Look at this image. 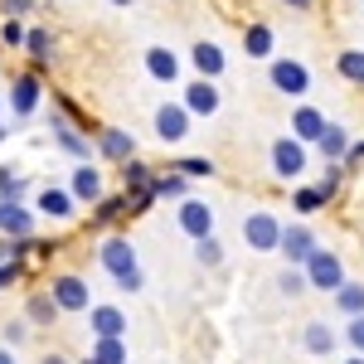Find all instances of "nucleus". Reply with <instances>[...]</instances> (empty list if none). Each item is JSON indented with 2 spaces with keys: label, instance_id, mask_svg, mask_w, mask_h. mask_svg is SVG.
Returning a JSON list of instances; mask_svg holds the SVG:
<instances>
[{
  "label": "nucleus",
  "instance_id": "obj_1",
  "mask_svg": "<svg viewBox=\"0 0 364 364\" xmlns=\"http://www.w3.org/2000/svg\"><path fill=\"white\" fill-rule=\"evenodd\" d=\"M44 97H49L44 73H39V68H20V73L10 78V92H5V112L15 117V122H29V117L44 107Z\"/></svg>",
  "mask_w": 364,
  "mask_h": 364
},
{
  "label": "nucleus",
  "instance_id": "obj_2",
  "mask_svg": "<svg viewBox=\"0 0 364 364\" xmlns=\"http://www.w3.org/2000/svg\"><path fill=\"white\" fill-rule=\"evenodd\" d=\"M306 161H311V146H306V141H296L291 132L267 146V166H272V175L287 180V185H296V180L306 175Z\"/></svg>",
  "mask_w": 364,
  "mask_h": 364
},
{
  "label": "nucleus",
  "instance_id": "obj_3",
  "mask_svg": "<svg viewBox=\"0 0 364 364\" xmlns=\"http://www.w3.org/2000/svg\"><path fill=\"white\" fill-rule=\"evenodd\" d=\"M49 296L58 301L63 316H87V306H92V287H87L83 272H54L49 277Z\"/></svg>",
  "mask_w": 364,
  "mask_h": 364
},
{
  "label": "nucleus",
  "instance_id": "obj_4",
  "mask_svg": "<svg viewBox=\"0 0 364 364\" xmlns=\"http://www.w3.org/2000/svg\"><path fill=\"white\" fill-rule=\"evenodd\" d=\"M190 127H195V117H190V107L175 97V102H161L156 112H151V132H156V141L161 146H180V141H190Z\"/></svg>",
  "mask_w": 364,
  "mask_h": 364
},
{
  "label": "nucleus",
  "instance_id": "obj_5",
  "mask_svg": "<svg viewBox=\"0 0 364 364\" xmlns=\"http://www.w3.org/2000/svg\"><path fill=\"white\" fill-rule=\"evenodd\" d=\"M316 248H321V238H316V228H311L306 219H291V224H282L277 257L287 262V267H306Z\"/></svg>",
  "mask_w": 364,
  "mask_h": 364
},
{
  "label": "nucleus",
  "instance_id": "obj_6",
  "mask_svg": "<svg viewBox=\"0 0 364 364\" xmlns=\"http://www.w3.org/2000/svg\"><path fill=\"white\" fill-rule=\"evenodd\" d=\"M175 228H180L190 243H195V238H209V233H219L214 204H209V199H199V195L180 199V204H175Z\"/></svg>",
  "mask_w": 364,
  "mask_h": 364
},
{
  "label": "nucleus",
  "instance_id": "obj_7",
  "mask_svg": "<svg viewBox=\"0 0 364 364\" xmlns=\"http://www.w3.org/2000/svg\"><path fill=\"white\" fill-rule=\"evenodd\" d=\"M282 214H272V209H252L248 219H243V243H248V252H277V243H282Z\"/></svg>",
  "mask_w": 364,
  "mask_h": 364
},
{
  "label": "nucleus",
  "instance_id": "obj_8",
  "mask_svg": "<svg viewBox=\"0 0 364 364\" xmlns=\"http://www.w3.org/2000/svg\"><path fill=\"white\" fill-rule=\"evenodd\" d=\"M267 83H272V92H282V97H306L311 92V68L301 63V58H267Z\"/></svg>",
  "mask_w": 364,
  "mask_h": 364
},
{
  "label": "nucleus",
  "instance_id": "obj_9",
  "mask_svg": "<svg viewBox=\"0 0 364 364\" xmlns=\"http://www.w3.org/2000/svg\"><path fill=\"white\" fill-rule=\"evenodd\" d=\"M97 262H102V272L107 277H127V272H136L141 257H136V243L127 238V233H102V243H97Z\"/></svg>",
  "mask_w": 364,
  "mask_h": 364
},
{
  "label": "nucleus",
  "instance_id": "obj_10",
  "mask_svg": "<svg viewBox=\"0 0 364 364\" xmlns=\"http://www.w3.org/2000/svg\"><path fill=\"white\" fill-rule=\"evenodd\" d=\"M301 272H306L311 291H326V296H331L340 282L350 277V272H345V257H340L336 248H316V252H311V262L301 267Z\"/></svg>",
  "mask_w": 364,
  "mask_h": 364
},
{
  "label": "nucleus",
  "instance_id": "obj_11",
  "mask_svg": "<svg viewBox=\"0 0 364 364\" xmlns=\"http://www.w3.org/2000/svg\"><path fill=\"white\" fill-rule=\"evenodd\" d=\"M29 204H34V214H39V219H54V224H73V219H78V209H83L78 199L68 195V185H39Z\"/></svg>",
  "mask_w": 364,
  "mask_h": 364
},
{
  "label": "nucleus",
  "instance_id": "obj_12",
  "mask_svg": "<svg viewBox=\"0 0 364 364\" xmlns=\"http://www.w3.org/2000/svg\"><path fill=\"white\" fill-rule=\"evenodd\" d=\"M49 136H54V146L63 156H73V161H92V156H97V151H92V136H87L78 122H68L58 107L49 112Z\"/></svg>",
  "mask_w": 364,
  "mask_h": 364
},
{
  "label": "nucleus",
  "instance_id": "obj_13",
  "mask_svg": "<svg viewBox=\"0 0 364 364\" xmlns=\"http://www.w3.org/2000/svg\"><path fill=\"white\" fill-rule=\"evenodd\" d=\"M92 151H97V161H102V166H122V161L141 156L136 136H132L127 127H97V132H92Z\"/></svg>",
  "mask_w": 364,
  "mask_h": 364
},
{
  "label": "nucleus",
  "instance_id": "obj_14",
  "mask_svg": "<svg viewBox=\"0 0 364 364\" xmlns=\"http://www.w3.org/2000/svg\"><path fill=\"white\" fill-rule=\"evenodd\" d=\"M68 195L78 199L83 209H92L102 195H112V190H107V170L97 166V161H78V170L68 175Z\"/></svg>",
  "mask_w": 364,
  "mask_h": 364
},
{
  "label": "nucleus",
  "instance_id": "obj_15",
  "mask_svg": "<svg viewBox=\"0 0 364 364\" xmlns=\"http://www.w3.org/2000/svg\"><path fill=\"white\" fill-rule=\"evenodd\" d=\"M141 63H146V78H151V83H166V87L185 83V58L175 54L170 44H151V49L141 54Z\"/></svg>",
  "mask_w": 364,
  "mask_h": 364
},
{
  "label": "nucleus",
  "instance_id": "obj_16",
  "mask_svg": "<svg viewBox=\"0 0 364 364\" xmlns=\"http://www.w3.org/2000/svg\"><path fill=\"white\" fill-rule=\"evenodd\" d=\"M180 102L190 107V117H219L224 92H219L214 78H185V83H180Z\"/></svg>",
  "mask_w": 364,
  "mask_h": 364
},
{
  "label": "nucleus",
  "instance_id": "obj_17",
  "mask_svg": "<svg viewBox=\"0 0 364 364\" xmlns=\"http://www.w3.org/2000/svg\"><path fill=\"white\" fill-rule=\"evenodd\" d=\"M39 233V214L25 199H0V238H34Z\"/></svg>",
  "mask_w": 364,
  "mask_h": 364
},
{
  "label": "nucleus",
  "instance_id": "obj_18",
  "mask_svg": "<svg viewBox=\"0 0 364 364\" xmlns=\"http://www.w3.org/2000/svg\"><path fill=\"white\" fill-rule=\"evenodd\" d=\"M87 336H132V316L117 306V301H92L87 306Z\"/></svg>",
  "mask_w": 364,
  "mask_h": 364
},
{
  "label": "nucleus",
  "instance_id": "obj_19",
  "mask_svg": "<svg viewBox=\"0 0 364 364\" xmlns=\"http://www.w3.org/2000/svg\"><path fill=\"white\" fill-rule=\"evenodd\" d=\"M185 63L195 68V78H214V83H219L224 68H228V54H224V44H214V39H195Z\"/></svg>",
  "mask_w": 364,
  "mask_h": 364
},
{
  "label": "nucleus",
  "instance_id": "obj_20",
  "mask_svg": "<svg viewBox=\"0 0 364 364\" xmlns=\"http://www.w3.org/2000/svg\"><path fill=\"white\" fill-rule=\"evenodd\" d=\"M122 219H132V204H127V195L117 190V195H102L97 204H92L87 228H97V233H117V224H122Z\"/></svg>",
  "mask_w": 364,
  "mask_h": 364
},
{
  "label": "nucleus",
  "instance_id": "obj_21",
  "mask_svg": "<svg viewBox=\"0 0 364 364\" xmlns=\"http://www.w3.org/2000/svg\"><path fill=\"white\" fill-rule=\"evenodd\" d=\"M326 122H331V117L321 112L316 102H296V107H291V122H287V132H291L296 141H306V146H316V136L326 132Z\"/></svg>",
  "mask_w": 364,
  "mask_h": 364
},
{
  "label": "nucleus",
  "instance_id": "obj_22",
  "mask_svg": "<svg viewBox=\"0 0 364 364\" xmlns=\"http://www.w3.org/2000/svg\"><path fill=\"white\" fill-rule=\"evenodd\" d=\"M58 316H63V311H58V301L49 296V287H34V291L25 296V321L34 326V331H54Z\"/></svg>",
  "mask_w": 364,
  "mask_h": 364
},
{
  "label": "nucleus",
  "instance_id": "obj_23",
  "mask_svg": "<svg viewBox=\"0 0 364 364\" xmlns=\"http://www.w3.org/2000/svg\"><path fill=\"white\" fill-rule=\"evenodd\" d=\"M243 54L257 58V63H267V58L277 54V29L267 25V20H248V25H243Z\"/></svg>",
  "mask_w": 364,
  "mask_h": 364
},
{
  "label": "nucleus",
  "instance_id": "obj_24",
  "mask_svg": "<svg viewBox=\"0 0 364 364\" xmlns=\"http://www.w3.org/2000/svg\"><path fill=\"white\" fill-rule=\"evenodd\" d=\"M301 350L316 355V360H331L340 350V331L326 326V321H306V326H301Z\"/></svg>",
  "mask_w": 364,
  "mask_h": 364
},
{
  "label": "nucleus",
  "instance_id": "obj_25",
  "mask_svg": "<svg viewBox=\"0 0 364 364\" xmlns=\"http://www.w3.org/2000/svg\"><path fill=\"white\" fill-rule=\"evenodd\" d=\"M58 54V39H54V29L49 25H29V34H25V58H29V68H49V58Z\"/></svg>",
  "mask_w": 364,
  "mask_h": 364
},
{
  "label": "nucleus",
  "instance_id": "obj_26",
  "mask_svg": "<svg viewBox=\"0 0 364 364\" xmlns=\"http://www.w3.org/2000/svg\"><path fill=\"white\" fill-rule=\"evenodd\" d=\"M117 180H122V195H146V190H151V180H156V166H151V161H141V156H132V161H122V166H117Z\"/></svg>",
  "mask_w": 364,
  "mask_h": 364
},
{
  "label": "nucleus",
  "instance_id": "obj_27",
  "mask_svg": "<svg viewBox=\"0 0 364 364\" xmlns=\"http://www.w3.org/2000/svg\"><path fill=\"white\" fill-rule=\"evenodd\" d=\"M151 190H156V199H166V204H180V199L195 195V180H185L180 170H156Z\"/></svg>",
  "mask_w": 364,
  "mask_h": 364
},
{
  "label": "nucleus",
  "instance_id": "obj_28",
  "mask_svg": "<svg viewBox=\"0 0 364 364\" xmlns=\"http://www.w3.org/2000/svg\"><path fill=\"white\" fill-rule=\"evenodd\" d=\"M350 132L340 127V122H326V132L316 136V151H321V161H345V151H350Z\"/></svg>",
  "mask_w": 364,
  "mask_h": 364
},
{
  "label": "nucleus",
  "instance_id": "obj_29",
  "mask_svg": "<svg viewBox=\"0 0 364 364\" xmlns=\"http://www.w3.org/2000/svg\"><path fill=\"white\" fill-rule=\"evenodd\" d=\"M331 301H336V311L350 321V316H364V282H355V277H345L331 291Z\"/></svg>",
  "mask_w": 364,
  "mask_h": 364
},
{
  "label": "nucleus",
  "instance_id": "obj_30",
  "mask_svg": "<svg viewBox=\"0 0 364 364\" xmlns=\"http://www.w3.org/2000/svg\"><path fill=\"white\" fill-rule=\"evenodd\" d=\"M345 185H350V170H345V161H321V180H316V190L326 195V204H336Z\"/></svg>",
  "mask_w": 364,
  "mask_h": 364
},
{
  "label": "nucleus",
  "instance_id": "obj_31",
  "mask_svg": "<svg viewBox=\"0 0 364 364\" xmlns=\"http://www.w3.org/2000/svg\"><path fill=\"white\" fill-rule=\"evenodd\" d=\"M92 360H97V364H132L127 340H122V336H92Z\"/></svg>",
  "mask_w": 364,
  "mask_h": 364
},
{
  "label": "nucleus",
  "instance_id": "obj_32",
  "mask_svg": "<svg viewBox=\"0 0 364 364\" xmlns=\"http://www.w3.org/2000/svg\"><path fill=\"white\" fill-rule=\"evenodd\" d=\"M306 291H311L306 272H301V267H287V262H282V272H277V296H287V301H301Z\"/></svg>",
  "mask_w": 364,
  "mask_h": 364
},
{
  "label": "nucleus",
  "instance_id": "obj_33",
  "mask_svg": "<svg viewBox=\"0 0 364 364\" xmlns=\"http://www.w3.org/2000/svg\"><path fill=\"white\" fill-rule=\"evenodd\" d=\"M336 73L350 87H364V49H340L336 54Z\"/></svg>",
  "mask_w": 364,
  "mask_h": 364
},
{
  "label": "nucleus",
  "instance_id": "obj_34",
  "mask_svg": "<svg viewBox=\"0 0 364 364\" xmlns=\"http://www.w3.org/2000/svg\"><path fill=\"white\" fill-rule=\"evenodd\" d=\"M291 209H296V219H311V214L326 209V195L316 185H291Z\"/></svg>",
  "mask_w": 364,
  "mask_h": 364
},
{
  "label": "nucleus",
  "instance_id": "obj_35",
  "mask_svg": "<svg viewBox=\"0 0 364 364\" xmlns=\"http://www.w3.org/2000/svg\"><path fill=\"white\" fill-rule=\"evenodd\" d=\"M170 170H180L185 180H214V175H219V166H214L209 156H175Z\"/></svg>",
  "mask_w": 364,
  "mask_h": 364
},
{
  "label": "nucleus",
  "instance_id": "obj_36",
  "mask_svg": "<svg viewBox=\"0 0 364 364\" xmlns=\"http://www.w3.org/2000/svg\"><path fill=\"white\" fill-rule=\"evenodd\" d=\"M195 262L199 267H224V243H219V233H209V238H195Z\"/></svg>",
  "mask_w": 364,
  "mask_h": 364
},
{
  "label": "nucleus",
  "instance_id": "obj_37",
  "mask_svg": "<svg viewBox=\"0 0 364 364\" xmlns=\"http://www.w3.org/2000/svg\"><path fill=\"white\" fill-rule=\"evenodd\" d=\"M29 195V180L15 166H0V199H25Z\"/></svg>",
  "mask_w": 364,
  "mask_h": 364
},
{
  "label": "nucleus",
  "instance_id": "obj_38",
  "mask_svg": "<svg viewBox=\"0 0 364 364\" xmlns=\"http://www.w3.org/2000/svg\"><path fill=\"white\" fill-rule=\"evenodd\" d=\"M25 34H29L25 20H0V49H15V54H25Z\"/></svg>",
  "mask_w": 364,
  "mask_h": 364
},
{
  "label": "nucleus",
  "instance_id": "obj_39",
  "mask_svg": "<svg viewBox=\"0 0 364 364\" xmlns=\"http://www.w3.org/2000/svg\"><path fill=\"white\" fill-rule=\"evenodd\" d=\"M29 331H34V326H29L25 316H15V321H5V326H0V345H10V350H20V345L29 340Z\"/></svg>",
  "mask_w": 364,
  "mask_h": 364
},
{
  "label": "nucleus",
  "instance_id": "obj_40",
  "mask_svg": "<svg viewBox=\"0 0 364 364\" xmlns=\"http://www.w3.org/2000/svg\"><path fill=\"white\" fill-rule=\"evenodd\" d=\"M340 345H345L350 355H364V316H350V321H345V331H340Z\"/></svg>",
  "mask_w": 364,
  "mask_h": 364
},
{
  "label": "nucleus",
  "instance_id": "obj_41",
  "mask_svg": "<svg viewBox=\"0 0 364 364\" xmlns=\"http://www.w3.org/2000/svg\"><path fill=\"white\" fill-rule=\"evenodd\" d=\"M25 272H29V257H5V262H0V291H5V287H15Z\"/></svg>",
  "mask_w": 364,
  "mask_h": 364
},
{
  "label": "nucleus",
  "instance_id": "obj_42",
  "mask_svg": "<svg viewBox=\"0 0 364 364\" xmlns=\"http://www.w3.org/2000/svg\"><path fill=\"white\" fill-rule=\"evenodd\" d=\"M39 0H0V20H29Z\"/></svg>",
  "mask_w": 364,
  "mask_h": 364
},
{
  "label": "nucleus",
  "instance_id": "obj_43",
  "mask_svg": "<svg viewBox=\"0 0 364 364\" xmlns=\"http://www.w3.org/2000/svg\"><path fill=\"white\" fill-rule=\"evenodd\" d=\"M345 170H350V175H360V170H364V136L350 141V151H345Z\"/></svg>",
  "mask_w": 364,
  "mask_h": 364
},
{
  "label": "nucleus",
  "instance_id": "obj_44",
  "mask_svg": "<svg viewBox=\"0 0 364 364\" xmlns=\"http://www.w3.org/2000/svg\"><path fill=\"white\" fill-rule=\"evenodd\" d=\"M141 287H146V272H141V267H136V272H127V277H117V291H127V296H136Z\"/></svg>",
  "mask_w": 364,
  "mask_h": 364
},
{
  "label": "nucleus",
  "instance_id": "obj_45",
  "mask_svg": "<svg viewBox=\"0 0 364 364\" xmlns=\"http://www.w3.org/2000/svg\"><path fill=\"white\" fill-rule=\"evenodd\" d=\"M39 364H73V360H68L63 350H44V355H39Z\"/></svg>",
  "mask_w": 364,
  "mask_h": 364
},
{
  "label": "nucleus",
  "instance_id": "obj_46",
  "mask_svg": "<svg viewBox=\"0 0 364 364\" xmlns=\"http://www.w3.org/2000/svg\"><path fill=\"white\" fill-rule=\"evenodd\" d=\"M282 5H287V10H296V15H306V10L316 5V0H282Z\"/></svg>",
  "mask_w": 364,
  "mask_h": 364
},
{
  "label": "nucleus",
  "instance_id": "obj_47",
  "mask_svg": "<svg viewBox=\"0 0 364 364\" xmlns=\"http://www.w3.org/2000/svg\"><path fill=\"white\" fill-rule=\"evenodd\" d=\"M0 364H20V355H15L10 345H0Z\"/></svg>",
  "mask_w": 364,
  "mask_h": 364
},
{
  "label": "nucleus",
  "instance_id": "obj_48",
  "mask_svg": "<svg viewBox=\"0 0 364 364\" xmlns=\"http://www.w3.org/2000/svg\"><path fill=\"white\" fill-rule=\"evenodd\" d=\"M107 5H117V10H132V5H136V0H107Z\"/></svg>",
  "mask_w": 364,
  "mask_h": 364
},
{
  "label": "nucleus",
  "instance_id": "obj_49",
  "mask_svg": "<svg viewBox=\"0 0 364 364\" xmlns=\"http://www.w3.org/2000/svg\"><path fill=\"white\" fill-rule=\"evenodd\" d=\"M5 257H10V238H0V262H5Z\"/></svg>",
  "mask_w": 364,
  "mask_h": 364
},
{
  "label": "nucleus",
  "instance_id": "obj_50",
  "mask_svg": "<svg viewBox=\"0 0 364 364\" xmlns=\"http://www.w3.org/2000/svg\"><path fill=\"white\" fill-rule=\"evenodd\" d=\"M340 364H364V355H345V360H340Z\"/></svg>",
  "mask_w": 364,
  "mask_h": 364
},
{
  "label": "nucleus",
  "instance_id": "obj_51",
  "mask_svg": "<svg viewBox=\"0 0 364 364\" xmlns=\"http://www.w3.org/2000/svg\"><path fill=\"white\" fill-rule=\"evenodd\" d=\"M73 364H97V360H92V355H87V360H73Z\"/></svg>",
  "mask_w": 364,
  "mask_h": 364
},
{
  "label": "nucleus",
  "instance_id": "obj_52",
  "mask_svg": "<svg viewBox=\"0 0 364 364\" xmlns=\"http://www.w3.org/2000/svg\"><path fill=\"white\" fill-rule=\"evenodd\" d=\"M0 127H5V102H0Z\"/></svg>",
  "mask_w": 364,
  "mask_h": 364
},
{
  "label": "nucleus",
  "instance_id": "obj_53",
  "mask_svg": "<svg viewBox=\"0 0 364 364\" xmlns=\"http://www.w3.org/2000/svg\"><path fill=\"white\" fill-rule=\"evenodd\" d=\"M0 141H5V127H0Z\"/></svg>",
  "mask_w": 364,
  "mask_h": 364
},
{
  "label": "nucleus",
  "instance_id": "obj_54",
  "mask_svg": "<svg viewBox=\"0 0 364 364\" xmlns=\"http://www.w3.org/2000/svg\"><path fill=\"white\" fill-rule=\"evenodd\" d=\"M360 5H364V0H360Z\"/></svg>",
  "mask_w": 364,
  "mask_h": 364
}]
</instances>
